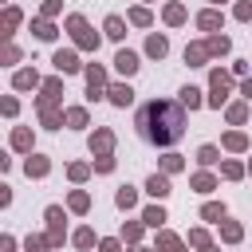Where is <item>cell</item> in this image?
Instances as JSON below:
<instances>
[{"instance_id":"cell-1","label":"cell","mask_w":252,"mask_h":252,"mask_svg":"<svg viewBox=\"0 0 252 252\" xmlns=\"http://www.w3.org/2000/svg\"><path fill=\"white\" fill-rule=\"evenodd\" d=\"M138 134L150 146H173V142H181V134H185V110L177 103H166V99L146 103L138 110Z\"/></svg>"},{"instance_id":"cell-2","label":"cell","mask_w":252,"mask_h":252,"mask_svg":"<svg viewBox=\"0 0 252 252\" xmlns=\"http://www.w3.org/2000/svg\"><path fill=\"white\" fill-rule=\"evenodd\" d=\"M114 67H118L122 75H134V71H138V55H134V51H118Z\"/></svg>"},{"instance_id":"cell-3","label":"cell","mask_w":252,"mask_h":252,"mask_svg":"<svg viewBox=\"0 0 252 252\" xmlns=\"http://www.w3.org/2000/svg\"><path fill=\"white\" fill-rule=\"evenodd\" d=\"M225 91H229V79L220 75V71H213V103L220 107V99H225Z\"/></svg>"},{"instance_id":"cell-4","label":"cell","mask_w":252,"mask_h":252,"mask_svg":"<svg viewBox=\"0 0 252 252\" xmlns=\"http://www.w3.org/2000/svg\"><path fill=\"white\" fill-rule=\"evenodd\" d=\"M55 67H59V71H75V67H79V59H75L71 51H59V55H55Z\"/></svg>"},{"instance_id":"cell-5","label":"cell","mask_w":252,"mask_h":252,"mask_svg":"<svg viewBox=\"0 0 252 252\" xmlns=\"http://www.w3.org/2000/svg\"><path fill=\"white\" fill-rule=\"evenodd\" d=\"M134 99V91L130 87H110V103H118V107H126V103H130Z\"/></svg>"},{"instance_id":"cell-6","label":"cell","mask_w":252,"mask_h":252,"mask_svg":"<svg viewBox=\"0 0 252 252\" xmlns=\"http://www.w3.org/2000/svg\"><path fill=\"white\" fill-rule=\"evenodd\" d=\"M150 193H154V197H166V193H170V181L154 173V177H150Z\"/></svg>"},{"instance_id":"cell-7","label":"cell","mask_w":252,"mask_h":252,"mask_svg":"<svg viewBox=\"0 0 252 252\" xmlns=\"http://www.w3.org/2000/svg\"><path fill=\"white\" fill-rule=\"evenodd\" d=\"M87 83H91V94H99L107 79H103V71H99V67H94V71H87Z\"/></svg>"},{"instance_id":"cell-8","label":"cell","mask_w":252,"mask_h":252,"mask_svg":"<svg viewBox=\"0 0 252 252\" xmlns=\"http://www.w3.org/2000/svg\"><path fill=\"white\" fill-rule=\"evenodd\" d=\"M181 103H185V107H197V103H201V91H197V87H185V91H181Z\"/></svg>"},{"instance_id":"cell-9","label":"cell","mask_w":252,"mask_h":252,"mask_svg":"<svg viewBox=\"0 0 252 252\" xmlns=\"http://www.w3.org/2000/svg\"><path fill=\"white\" fill-rule=\"evenodd\" d=\"M146 51H150V55H166V40H162V36H150Z\"/></svg>"},{"instance_id":"cell-10","label":"cell","mask_w":252,"mask_h":252,"mask_svg":"<svg viewBox=\"0 0 252 252\" xmlns=\"http://www.w3.org/2000/svg\"><path fill=\"white\" fill-rule=\"evenodd\" d=\"M107 36L122 40V20H118V16H110V20H107Z\"/></svg>"},{"instance_id":"cell-11","label":"cell","mask_w":252,"mask_h":252,"mask_svg":"<svg viewBox=\"0 0 252 252\" xmlns=\"http://www.w3.org/2000/svg\"><path fill=\"white\" fill-rule=\"evenodd\" d=\"M209 51H229V40H225V36H213V40H209Z\"/></svg>"},{"instance_id":"cell-12","label":"cell","mask_w":252,"mask_h":252,"mask_svg":"<svg viewBox=\"0 0 252 252\" xmlns=\"http://www.w3.org/2000/svg\"><path fill=\"white\" fill-rule=\"evenodd\" d=\"M32 83H36V71H20L16 75V87H32Z\"/></svg>"},{"instance_id":"cell-13","label":"cell","mask_w":252,"mask_h":252,"mask_svg":"<svg viewBox=\"0 0 252 252\" xmlns=\"http://www.w3.org/2000/svg\"><path fill=\"white\" fill-rule=\"evenodd\" d=\"M225 146H229V150H244V134H229Z\"/></svg>"},{"instance_id":"cell-14","label":"cell","mask_w":252,"mask_h":252,"mask_svg":"<svg viewBox=\"0 0 252 252\" xmlns=\"http://www.w3.org/2000/svg\"><path fill=\"white\" fill-rule=\"evenodd\" d=\"M217 217H225V209L220 205H205V220H217Z\"/></svg>"},{"instance_id":"cell-15","label":"cell","mask_w":252,"mask_h":252,"mask_svg":"<svg viewBox=\"0 0 252 252\" xmlns=\"http://www.w3.org/2000/svg\"><path fill=\"white\" fill-rule=\"evenodd\" d=\"M166 20H170V24H181V20H185V12H181V8H177V4H173V8H170V12H166Z\"/></svg>"},{"instance_id":"cell-16","label":"cell","mask_w":252,"mask_h":252,"mask_svg":"<svg viewBox=\"0 0 252 252\" xmlns=\"http://www.w3.org/2000/svg\"><path fill=\"white\" fill-rule=\"evenodd\" d=\"M146 220H150V225H162L166 213H162V209H150V213H146Z\"/></svg>"},{"instance_id":"cell-17","label":"cell","mask_w":252,"mask_h":252,"mask_svg":"<svg viewBox=\"0 0 252 252\" xmlns=\"http://www.w3.org/2000/svg\"><path fill=\"white\" fill-rule=\"evenodd\" d=\"M36 36H40V40H51L55 32H51V24H36Z\"/></svg>"},{"instance_id":"cell-18","label":"cell","mask_w":252,"mask_h":252,"mask_svg":"<svg viewBox=\"0 0 252 252\" xmlns=\"http://www.w3.org/2000/svg\"><path fill=\"white\" fill-rule=\"evenodd\" d=\"M201 162H205V166H213V162H217V150H213V146H205V150H201Z\"/></svg>"},{"instance_id":"cell-19","label":"cell","mask_w":252,"mask_h":252,"mask_svg":"<svg viewBox=\"0 0 252 252\" xmlns=\"http://www.w3.org/2000/svg\"><path fill=\"white\" fill-rule=\"evenodd\" d=\"M185 59H193V63H201V59H205V47H189V51H185Z\"/></svg>"},{"instance_id":"cell-20","label":"cell","mask_w":252,"mask_h":252,"mask_svg":"<svg viewBox=\"0 0 252 252\" xmlns=\"http://www.w3.org/2000/svg\"><path fill=\"white\" fill-rule=\"evenodd\" d=\"M217 24H220L217 12H205V16H201V28H217Z\"/></svg>"},{"instance_id":"cell-21","label":"cell","mask_w":252,"mask_h":252,"mask_svg":"<svg viewBox=\"0 0 252 252\" xmlns=\"http://www.w3.org/2000/svg\"><path fill=\"white\" fill-rule=\"evenodd\" d=\"M118 205L126 209V205H134V193H130V189H122V193H118Z\"/></svg>"},{"instance_id":"cell-22","label":"cell","mask_w":252,"mask_h":252,"mask_svg":"<svg viewBox=\"0 0 252 252\" xmlns=\"http://www.w3.org/2000/svg\"><path fill=\"white\" fill-rule=\"evenodd\" d=\"M16 146L24 150V146H32V138H28V130H16Z\"/></svg>"},{"instance_id":"cell-23","label":"cell","mask_w":252,"mask_h":252,"mask_svg":"<svg viewBox=\"0 0 252 252\" xmlns=\"http://www.w3.org/2000/svg\"><path fill=\"white\" fill-rule=\"evenodd\" d=\"M225 240H240V229L236 225H225Z\"/></svg>"},{"instance_id":"cell-24","label":"cell","mask_w":252,"mask_h":252,"mask_svg":"<svg viewBox=\"0 0 252 252\" xmlns=\"http://www.w3.org/2000/svg\"><path fill=\"white\" fill-rule=\"evenodd\" d=\"M244 94H248V99H252V79H244Z\"/></svg>"},{"instance_id":"cell-25","label":"cell","mask_w":252,"mask_h":252,"mask_svg":"<svg viewBox=\"0 0 252 252\" xmlns=\"http://www.w3.org/2000/svg\"><path fill=\"white\" fill-rule=\"evenodd\" d=\"M217 4H220V0H217Z\"/></svg>"}]
</instances>
